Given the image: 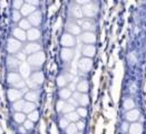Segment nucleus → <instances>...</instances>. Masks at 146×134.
Wrapping results in <instances>:
<instances>
[{
	"mask_svg": "<svg viewBox=\"0 0 146 134\" xmlns=\"http://www.w3.org/2000/svg\"><path fill=\"white\" fill-rule=\"evenodd\" d=\"M46 61V55L44 51H38L36 54H33L30 56H28V59H27V63L29 66L31 67H35V68H39L44 65V63Z\"/></svg>",
	"mask_w": 146,
	"mask_h": 134,
	"instance_id": "obj_1",
	"label": "nucleus"
},
{
	"mask_svg": "<svg viewBox=\"0 0 146 134\" xmlns=\"http://www.w3.org/2000/svg\"><path fill=\"white\" fill-rule=\"evenodd\" d=\"M83 16L87 19H93L98 13V6L94 2H88L82 7Z\"/></svg>",
	"mask_w": 146,
	"mask_h": 134,
	"instance_id": "obj_2",
	"label": "nucleus"
},
{
	"mask_svg": "<svg viewBox=\"0 0 146 134\" xmlns=\"http://www.w3.org/2000/svg\"><path fill=\"white\" fill-rule=\"evenodd\" d=\"M93 68V59L92 58H87V57H83L78 61V69L84 74L89 73Z\"/></svg>",
	"mask_w": 146,
	"mask_h": 134,
	"instance_id": "obj_3",
	"label": "nucleus"
},
{
	"mask_svg": "<svg viewBox=\"0 0 146 134\" xmlns=\"http://www.w3.org/2000/svg\"><path fill=\"white\" fill-rule=\"evenodd\" d=\"M60 44L62 45V48H73L76 45V39L73 35H70L68 33H65L61 36Z\"/></svg>",
	"mask_w": 146,
	"mask_h": 134,
	"instance_id": "obj_4",
	"label": "nucleus"
},
{
	"mask_svg": "<svg viewBox=\"0 0 146 134\" xmlns=\"http://www.w3.org/2000/svg\"><path fill=\"white\" fill-rule=\"evenodd\" d=\"M25 89H17V88H9L8 92H7V96L9 98L10 102H17L19 99H21V97L24 96L25 94Z\"/></svg>",
	"mask_w": 146,
	"mask_h": 134,
	"instance_id": "obj_5",
	"label": "nucleus"
},
{
	"mask_svg": "<svg viewBox=\"0 0 146 134\" xmlns=\"http://www.w3.org/2000/svg\"><path fill=\"white\" fill-rule=\"evenodd\" d=\"M21 49V43L15 38H9L7 43V51L9 54H17Z\"/></svg>",
	"mask_w": 146,
	"mask_h": 134,
	"instance_id": "obj_6",
	"label": "nucleus"
},
{
	"mask_svg": "<svg viewBox=\"0 0 146 134\" xmlns=\"http://www.w3.org/2000/svg\"><path fill=\"white\" fill-rule=\"evenodd\" d=\"M41 36V33L38 28H35V27H31L29 30L26 31V38L30 41V43H36L37 40L40 38Z\"/></svg>",
	"mask_w": 146,
	"mask_h": 134,
	"instance_id": "obj_7",
	"label": "nucleus"
},
{
	"mask_svg": "<svg viewBox=\"0 0 146 134\" xmlns=\"http://www.w3.org/2000/svg\"><path fill=\"white\" fill-rule=\"evenodd\" d=\"M28 21L30 23L31 26H34L35 28H37L39 25L41 24V20H42V16H41V12L39 10H36L34 11L30 16H28Z\"/></svg>",
	"mask_w": 146,
	"mask_h": 134,
	"instance_id": "obj_8",
	"label": "nucleus"
},
{
	"mask_svg": "<svg viewBox=\"0 0 146 134\" xmlns=\"http://www.w3.org/2000/svg\"><path fill=\"white\" fill-rule=\"evenodd\" d=\"M73 98L76 99V102L78 103V105H80V107H86L89 104V97L87 94H80V93H73Z\"/></svg>",
	"mask_w": 146,
	"mask_h": 134,
	"instance_id": "obj_9",
	"label": "nucleus"
},
{
	"mask_svg": "<svg viewBox=\"0 0 146 134\" xmlns=\"http://www.w3.org/2000/svg\"><path fill=\"white\" fill-rule=\"evenodd\" d=\"M80 39L86 45H94L96 43V34L89 33V31H84L83 34H80Z\"/></svg>",
	"mask_w": 146,
	"mask_h": 134,
	"instance_id": "obj_10",
	"label": "nucleus"
},
{
	"mask_svg": "<svg viewBox=\"0 0 146 134\" xmlns=\"http://www.w3.org/2000/svg\"><path fill=\"white\" fill-rule=\"evenodd\" d=\"M41 50V46L38 44V43H28L24 48V53L26 55L30 56L33 54H36L38 51Z\"/></svg>",
	"mask_w": 146,
	"mask_h": 134,
	"instance_id": "obj_11",
	"label": "nucleus"
},
{
	"mask_svg": "<svg viewBox=\"0 0 146 134\" xmlns=\"http://www.w3.org/2000/svg\"><path fill=\"white\" fill-rule=\"evenodd\" d=\"M139 116H141V112H139V110H137V109H133V110L131 111H127L126 114H125L126 121L129 123L137 122L138 119H139Z\"/></svg>",
	"mask_w": 146,
	"mask_h": 134,
	"instance_id": "obj_12",
	"label": "nucleus"
},
{
	"mask_svg": "<svg viewBox=\"0 0 146 134\" xmlns=\"http://www.w3.org/2000/svg\"><path fill=\"white\" fill-rule=\"evenodd\" d=\"M66 30H67L68 34L73 35L74 37L82 34V28H80V26L78 24H75V23H68V24L66 25Z\"/></svg>",
	"mask_w": 146,
	"mask_h": 134,
	"instance_id": "obj_13",
	"label": "nucleus"
},
{
	"mask_svg": "<svg viewBox=\"0 0 146 134\" xmlns=\"http://www.w3.org/2000/svg\"><path fill=\"white\" fill-rule=\"evenodd\" d=\"M127 133L128 134H143L144 133V127H143L142 123H139V122L131 123Z\"/></svg>",
	"mask_w": 146,
	"mask_h": 134,
	"instance_id": "obj_14",
	"label": "nucleus"
},
{
	"mask_svg": "<svg viewBox=\"0 0 146 134\" xmlns=\"http://www.w3.org/2000/svg\"><path fill=\"white\" fill-rule=\"evenodd\" d=\"M80 28H82V30H84V31L94 33V30L96 29V25H95V23H94L92 19H86V20H84V21L82 23Z\"/></svg>",
	"mask_w": 146,
	"mask_h": 134,
	"instance_id": "obj_15",
	"label": "nucleus"
},
{
	"mask_svg": "<svg viewBox=\"0 0 146 134\" xmlns=\"http://www.w3.org/2000/svg\"><path fill=\"white\" fill-rule=\"evenodd\" d=\"M30 81L37 86L41 85V84L44 83V81H45L44 73H42V72H35V73L30 76Z\"/></svg>",
	"mask_w": 146,
	"mask_h": 134,
	"instance_id": "obj_16",
	"label": "nucleus"
},
{
	"mask_svg": "<svg viewBox=\"0 0 146 134\" xmlns=\"http://www.w3.org/2000/svg\"><path fill=\"white\" fill-rule=\"evenodd\" d=\"M82 53H83L84 57L92 58V57H94L95 54H96V47H95V45H85Z\"/></svg>",
	"mask_w": 146,
	"mask_h": 134,
	"instance_id": "obj_17",
	"label": "nucleus"
},
{
	"mask_svg": "<svg viewBox=\"0 0 146 134\" xmlns=\"http://www.w3.org/2000/svg\"><path fill=\"white\" fill-rule=\"evenodd\" d=\"M60 57L64 61H70L74 58V49L62 48L60 51Z\"/></svg>",
	"mask_w": 146,
	"mask_h": 134,
	"instance_id": "obj_18",
	"label": "nucleus"
},
{
	"mask_svg": "<svg viewBox=\"0 0 146 134\" xmlns=\"http://www.w3.org/2000/svg\"><path fill=\"white\" fill-rule=\"evenodd\" d=\"M76 89L80 94H87V92L89 89V83L86 79H80L76 85Z\"/></svg>",
	"mask_w": 146,
	"mask_h": 134,
	"instance_id": "obj_19",
	"label": "nucleus"
},
{
	"mask_svg": "<svg viewBox=\"0 0 146 134\" xmlns=\"http://www.w3.org/2000/svg\"><path fill=\"white\" fill-rule=\"evenodd\" d=\"M20 81H21V76L18 73H16V72H10L7 75V82L12 86L15 84H17L18 82H20Z\"/></svg>",
	"mask_w": 146,
	"mask_h": 134,
	"instance_id": "obj_20",
	"label": "nucleus"
},
{
	"mask_svg": "<svg viewBox=\"0 0 146 134\" xmlns=\"http://www.w3.org/2000/svg\"><path fill=\"white\" fill-rule=\"evenodd\" d=\"M58 95L61 101H68L69 98L73 96V92L70 88H67V87H64L60 88L59 92H58Z\"/></svg>",
	"mask_w": 146,
	"mask_h": 134,
	"instance_id": "obj_21",
	"label": "nucleus"
},
{
	"mask_svg": "<svg viewBox=\"0 0 146 134\" xmlns=\"http://www.w3.org/2000/svg\"><path fill=\"white\" fill-rule=\"evenodd\" d=\"M12 35H13V38L15 39H17L18 41H25L27 38H26V31L23 30V29H20V28H15L13 29V33H12Z\"/></svg>",
	"mask_w": 146,
	"mask_h": 134,
	"instance_id": "obj_22",
	"label": "nucleus"
},
{
	"mask_svg": "<svg viewBox=\"0 0 146 134\" xmlns=\"http://www.w3.org/2000/svg\"><path fill=\"white\" fill-rule=\"evenodd\" d=\"M34 11H36V8L33 7V6H30V5L27 3V2H25L24 5H23V7H21V9H20L21 16H26V17L30 16Z\"/></svg>",
	"mask_w": 146,
	"mask_h": 134,
	"instance_id": "obj_23",
	"label": "nucleus"
},
{
	"mask_svg": "<svg viewBox=\"0 0 146 134\" xmlns=\"http://www.w3.org/2000/svg\"><path fill=\"white\" fill-rule=\"evenodd\" d=\"M19 75L23 77H28L30 75V66L28 65L27 61H24L19 65Z\"/></svg>",
	"mask_w": 146,
	"mask_h": 134,
	"instance_id": "obj_24",
	"label": "nucleus"
},
{
	"mask_svg": "<svg viewBox=\"0 0 146 134\" xmlns=\"http://www.w3.org/2000/svg\"><path fill=\"white\" fill-rule=\"evenodd\" d=\"M39 97L37 91H28L27 93H25V99L26 102H31V103H35L37 102V99Z\"/></svg>",
	"mask_w": 146,
	"mask_h": 134,
	"instance_id": "obj_25",
	"label": "nucleus"
},
{
	"mask_svg": "<svg viewBox=\"0 0 146 134\" xmlns=\"http://www.w3.org/2000/svg\"><path fill=\"white\" fill-rule=\"evenodd\" d=\"M72 15H73L74 18H76V19H80V18H83L84 16H83L82 7L78 6L77 3H76L75 6H73V8H72Z\"/></svg>",
	"mask_w": 146,
	"mask_h": 134,
	"instance_id": "obj_26",
	"label": "nucleus"
},
{
	"mask_svg": "<svg viewBox=\"0 0 146 134\" xmlns=\"http://www.w3.org/2000/svg\"><path fill=\"white\" fill-rule=\"evenodd\" d=\"M20 64H21V63L17 61V59L15 58V56H13V57H8V58H7V65H8V67L10 68V71L19 68V65H20Z\"/></svg>",
	"mask_w": 146,
	"mask_h": 134,
	"instance_id": "obj_27",
	"label": "nucleus"
},
{
	"mask_svg": "<svg viewBox=\"0 0 146 134\" xmlns=\"http://www.w3.org/2000/svg\"><path fill=\"white\" fill-rule=\"evenodd\" d=\"M65 119L69 123H76L80 120V117L78 116V114L76 113V111L70 112V113H68V114H65Z\"/></svg>",
	"mask_w": 146,
	"mask_h": 134,
	"instance_id": "obj_28",
	"label": "nucleus"
},
{
	"mask_svg": "<svg viewBox=\"0 0 146 134\" xmlns=\"http://www.w3.org/2000/svg\"><path fill=\"white\" fill-rule=\"evenodd\" d=\"M13 120H15V122L18 123V124H23L27 120V116L23 112H16L13 114Z\"/></svg>",
	"mask_w": 146,
	"mask_h": 134,
	"instance_id": "obj_29",
	"label": "nucleus"
},
{
	"mask_svg": "<svg viewBox=\"0 0 146 134\" xmlns=\"http://www.w3.org/2000/svg\"><path fill=\"white\" fill-rule=\"evenodd\" d=\"M36 110V104L35 103H31V102H25L24 109H23V113L24 114H29L31 113L33 111Z\"/></svg>",
	"mask_w": 146,
	"mask_h": 134,
	"instance_id": "obj_30",
	"label": "nucleus"
},
{
	"mask_svg": "<svg viewBox=\"0 0 146 134\" xmlns=\"http://www.w3.org/2000/svg\"><path fill=\"white\" fill-rule=\"evenodd\" d=\"M68 83H69V79L67 78L66 75H59V76L57 77V85H58V87L64 88V87H66V85H67Z\"/></svg>",
	"mask_w": 146,
	"mask_h": 134,
	"instance_id": "obj_31",
	"label": "nucleus"
},
{
	"mask_svg": "<svg viewBox=\"0 0 146 134\" xmlns=\"http://www.w3.org/2000/svg\"><path fill=\"white\" fill-rule=\"evenodd\" d=\"M124 109L126 111H131L135 109V101L132 97H126L124 101Z\"/></svg>",
	"mask_w": 146,
	"mask_h": 134,
	"instance_id": "obj_32",
	"label": "nucleus"
},
{
	"mask_svg": "<svg viewBox=\"0 0 146 134\" xmlns=\"http://www.w3.org/2000/svg\"><path fill=\"white\" fill-rule=\"evenodd\" d=\"M18 28H20V29H23L25 31H27V30H29L31 28V25L28 21V19L21 18V20L18 23Z\"/></svg>",
	"mask_w": 146,
	"mask_h": 134,
	"instance_id": "obj_33",
	"label": "nucleus"
},
{
	"mask_svg": "<svg viewBox=\"0 0 146 134\" xmlns=\"http://www.w3.org/2000/svg\"><path fill=\"white\" fill-rule=\"evenodd\" d=\"M28 116H27V120H29V121H31L33 123L37 122L38 120H39V112L37 110L33 111L31 113H29V114H27Z\"/></svg>",
	"mask_w": 146,
	"mask_h": 134,
	"instance_id": "obj_34",
	"label": "nucleus"
},
{
	"mask_svg": "<svg viewBox=\"0 0 146 134\" xmlns=\"http://www.w3.org/2000/svg\"><path fill=\"white\" fill-rule=\"evenodd\" d=\"M25 99H19L17 102L13 103V110L16 112H23V109H24V105H25Z\"/></svg>",
	"mask_w": 146,
	"mask_h": 134,
	"instance_id": "obj_35",
	"label": "nucleus"
},
{
	"mask_svg": "<svg viewBox=\"0 0 146 134\" xmlns=\"http://www.w3.org/2000/svg\"><path fill=\"white\" fill-rule=\"evenodd\" d=\"M65 131H66V134H77L78 133V130H77L75 123H69V125L65 129Z\"/></svg>",
	"mask_w": 146,
	"mask_h": 134,
	"instance_id": "obj_36",
	"label": "nucleus"
},
{
	"mask_svg": "<svg viewBox=\"0 0 146 134\" xmlns=\"http://www.w3.org/2000/svg\"><path fill=\"white\" fill-rule=\"evenodd\" d=\"M15 58L20 63H24L26 61V58H27V55L25 54L24 51H18L17 54H15Z\"/></svg>",
	"mask_w": 146,
	"mask_h": 134,
	"instance_id": "obj_37",
	"label": "nucleus"
},
{
	"mask_svg": "<svg viewBox=\"0 0 146 134\" xmlns=\"http://www.w3.org/2000/svg\"><path fill=\"white\" fill-rule=\"evenodd\" d=\"M76 113L78 114V116L79 117H86L87 116V114H88V112H87V109L86 107H77V110H76Z\"/></svg>",
	"mask_w": 146,
	"mask_h": 134,
	"instance_id": "obj_38",
	"label": "nucleus"
},
{
	"mask_svg": "<svg viewBox=\"0 0 146 134\" xmlns=\"http://www.w3.org/2000/svg\"><path fill=\"white\" fill-rule=\"evenodd\" d=\"M75 109H76L75 106H73V105H70L69 103H66V104H65V106H64V109H62V111H61V112H62L64 114H68V113H70V112H74V111H75Z\"/></svg>",
	"mask_w": 146,
	"mask_h": 134,
	"instance_id": "obj_39",
	"label": "nucleus"
},
{
	"mask_svg": "<svg viewBox=\"0 0 146 134\" xmlns=\"http://www.w3.org/2000/svg\"><path fill=\"white\" fill-rule=\"evenodd\" d=\"M23 124H24V125H23V127H24L26 131H31V130L35 127L34 123L31 122V121H29V120H26Z\"/></svg>",
	"mask_w": 146,
	"mask_h": 134,
	"instance_id": "obj_40",
	"label": "nucleus"
},
{
	"mask_svg": "<svg viewBox=\"0 0 146 134\" xmlns=\"http://www.w3.org/2000/svg\"><path fill=\"white\" fill-rule=\"evenodd\" d=\"M12 20L15 23H19L21 20V13H20V11H18V10H13L12 11Z\"/></svg>",
	"mask_w": 146,
	"mask_h": 134,
	"instance_id": "obj_41",
	"label": "nucleus"
},
{
	"mask_svg": "<svg viewBox=\"0 0 146 134\" xmlns=\"http://www.w3.org/2000/svg\"><path fill=\"white\" fill-rule=\"evenodd\" d=\"M25 2L24 1H21V0H16V1H13L12 2V7H13V10H20L21 9V7H23V5H24Z\"/></svg>",
	"mask_w": 146,
	"mask_h": 134,
	"instance_id": "obj_42",
	"label": "nucleus"
},
{
	"mask_svg": "<svg viewBox=\"0 0 146 134\" xmlns=\"http://www.w3.org/2000/svg\"><path fill=\"white\" fill-rule=\"evenodd\" d=\"M76 124V127H77V130H78V132H83L84 130H85L86 127V124L84 121H82V120H79L78 122L75 123Z\"/></svg>",
	"mask_w": 146,
	"mask_h": 134,
	"instance_id": "obj_43",
	"label": "nucleus"
},
{
	"mask_svg": "<svg viewBox=\"0 0 146 134\" xmlns=\"http://www.w3.org/2000/svg\"><path fill=\"white\" fill-rule=\"evenodd\" d=\"M65 104H66V102L65 101H61V99H59L58 102H57V107H56V110L58 111V112H61L62 111V109H64V106H65Z\"/></svg>",
	"mask_w": 146,
	"mask_h": 134,
	"instance_id": "obj_44",
	"label": "nucleus"
},
{
	"mask_svg": "<svg viewBox=\"0 0 146 134\" xmlns=\"http://www.w3.org/2000/svg\"><path fill=\"white\" fill-rule=\"evenodd\" d=\"M68 125H69V122H68V121H67L65 117H64V119H61L60 121H59V126H60L61 129H64V130H65V129H66Z\"/></svg>",
	"mask_w": 146,
	"mask_h": 134,
	"instance_id": "obj_45",
	"label": "nucleus"
},
{
	"mask_svg": "<svg viewBox=\"0 0 146 134\" xmlns=\"http://www.w3.org/2000/svg\"><path fill=\"white\" fill-rule=\"evenodd\" d=\"M128 127H129V125L127 124V122H124L122 124V126H121V131L123 133H127L128 132Z\"/></svg>",
	"mask_w": 146,
	"mask_h": 134,
	"instance_id": "obj_46",
	"label": "nucleus"
}]
</instances>
